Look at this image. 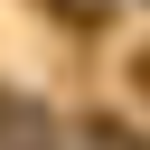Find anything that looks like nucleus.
<instances>
[{
    "instance_id": "2",
    "label": "nucleus",
    "mask_w": 150,
    "mask_h": 150,
    "mask_svg": "<svg viewBox=\"0 0 150 150\" xmlns=\"http://www.w3.org/2000/svg\"><path fill=\"white\" fill-rule=\"evenodd\" d=\"M47 9H56V19H75V28H103V9H112V0H47Z\"/></svg>"
},
{
    "instance_id": "3",
    "label": "nucleus",
    "mask_w": 150,
    "mask_h": 150,
    "mask_svg": "<svg viewBox=\"0 0 150 150\" xmlns=\"http://www.w3.org/2000/svg\"><path fill=\"white\" fill-rule=\"evenodd\" d=\"M84 141H94V150H141V141H131L122 122H84Z\"/></svg>"
},
{
    "instance_id": "4",
    "label": "nucleus",
    "mask_w": 150,
    "mask_h": 150,
    "mask_svg": "<svg viewBox=\"0 0 150 150\" xmlns=\"http://www.w3.org/2000/svg\"><path fill=\"white\" fill-rule=\"evenodd\" d=\"M141 94H150V56H141Z\"/></svg>"
},
{
    "instance_id": "1",
    "label": "nucleus",
    "mask_w": 150,
    "mask_h": 150,
    "mask_svg": "<svg viewBox=\"0 0 150 150\" xmlns=\"http://www.w3.org/2000/svg\"><path fill=\"white\" fill-rule=\"evenodd\" d=\"M0 150H66V131H56V112L38 94H9L0 84Z\"/></svg>"
}]
</instances>
